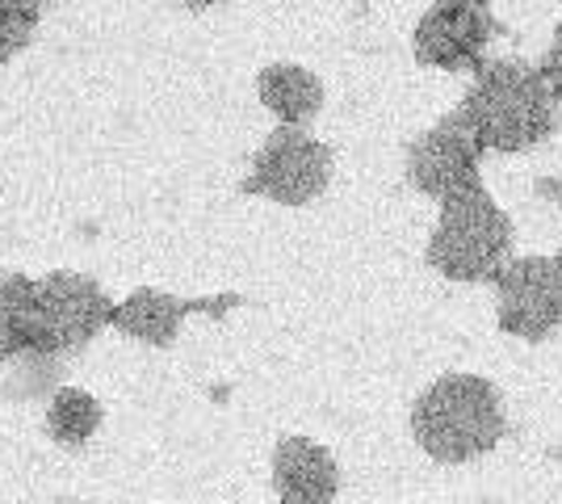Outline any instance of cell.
<instances>
[{
	"instance_id": "1",
	"label": "cell",
	"mask_w": 562,
	"mask_h": 504,
	"mask_svg": "<svg viewBox=\"0 0 562 504\" xmlns=\"http://www.w3.org/2000/svg\"><path fill=\"white\" fill-rule=\"evenodd\" d=\"M453 119L474 135L483 156H516L546 144L562 122V101L541 80L538 64L525 59H483Z\"/></svg>"
},
{
	"instance_id": "2",
	"label": "cell",
	"mask_w": 562,
	"mask_h": 504,
	"mask_svg": "<svg viewBox=\"0 0 562 504\" xmlns=\"http://www.w3.org/2000/svg\"><path fill=\"white\" fill-rule=\"evenodd\" d=\"M407 429L424 455L441 467H467L495 455L508 437V408L492 379L483 374H441L412 404Z\"/></svg>"
},
{
	"instance_id": "3",
	"label": "cell",
	"mask_w": 562,
	"mask_h": 504,
	"mask_svg": "<svg viewBox=\"0 0 562 504\" xmlns=\"http://www.w3.org/2000/svg\"><path fill=\"white\" fill-rule=\"evenodd\" d=\"M437 206H441V215L424 244L428 269L458 287L492 282L495 269L508 261L516 248V227L508 211L487 193V186H474Z\"/></svg>"
},
{
	"instance_id": "4",
	"label": "cell",
	"mask_w": 562,
	"mask_h": 504,
	"mask_svg": "<svg viewBox=\"0 0 562 504\" xmlns=\"http://www.w3.org/2000/svg\"><path fill=\"white\" fill-rule=\"evenodd\" d=\"M495 287L499 333L525 345H541L562 328V248L508 257L487 282Z\"/></svg>"
},
{
	"instance_id": "5",
	"label": "cell",
	"mask_w": 562,
	"mask_h": 504,
	"mask_svg": "<svg viewBox=\"0 0 562 504\" xmlns=\"http://www.w3.org/2000/svg\"><path fill=\"white\" fill-rule=\"evenodd\" d=\"M34 299H38V315H34V349L30 354L71 358V354L89 349L101 328H110L114 299L89 273L55 269L34 282Z\"/></svg>"
},
{
	"instance_id": "6",
	"label": "cell",
	"mask_w": 562,
	"mask_h": 504,
	"mask_svg": "<svg viewBox=\"0 0 562 504\" xmlns=\"http://www.w3.org/2000/svg\"><path fill=\"white\" fill-rule=\"evenodd\" d=\"M331 168H336L331 147L324 139H315L306 126H273L239 190L299 211V206H311L315 198L328 193Z\"/></svg>"
},
{
	"instance_id": "7",
	"label": "cell",
	"mask_w": 562,
	"mask_h": 504,
	"mask_svg": "<svg viewBox=\"0 0 562 504\" xmlns=\"http://www.w3.org/2000/svg\"><path fill=\"white\" fill-rule=\"evenodd\" d=\"M499 38V22L479 0H437L424 9L412 30L416 64L432 72H474L492 43Z\"/></svg>"
},
{
	"instance_id": "8",
	"label": "cell",
	"mask_w": 562,
	"mask_h": 504,
	"mask_svg": "<svg viewBox=\"0 0 562 504\" xmlns=\"http://www.w3.org/2000/svg\"><path fill=\"white\" fill-rule=\"evenodd\" d=\"M403 172L416 193L432 202H449L458 193L483 186V147L474 144V135L462 122L446 114L407 144Z\"/></svg>"
},
{
	"instance_id": "9",
	"label": "cell",
	"mask_w": 562,
	"mask_h": 504,
	"mask_svg": "<svg viewBox=\"0 0 562 504\" xmlns=\"http://www.w3.org/2000/svg\"><path fill=\"white\" fill-rule=\"evenodd\" d=\"M239 303H244L239 294L181 299V294H168V290L139 287L114 303L110 328H117V333L131 336V340H139V345H151V349H168L181 336V324H186L189 315H223L232 312V307H239Z\"/></svg>"
},
{
	"instance_id": "10",
	"label": "cell",
	"mask_w": 562,
	"mask_h": 504,
	"mask_svg": "<svg viewBox=\"0 0 562 504\" xmlns=\"http://www.w3.org/2000/svg\"><path fill=\"white\" fill-rule=\"evenodd\" d=\"M278 504H331L340 496V462L315 437L290 433L273 446Z\"/></svg>"
},
{
	"instance_id": "11",
	"label": "cell",
	"mask_w": 562,
	"mask_h": 504,
	"mask_svg": "<svg viewBox=\"0 0 562 504\" xmlns=\"http://www.w3.org/2000/svg\"><path fill=\"white\" fill-rule=\"evenodd\" d=\"M260 105L278 119V126H311L324 110V80L303 64H269L257 72Z\"/></svg>"
},
{
	"instance_id": "12",
	"label": "cell",
	"mask_w": 562,
	"mask_h": 504,
	"mask_svg": "<svg viewBox=\"0 0 562 504\" xmlns=\"http://www.w3.org/2000/svg\"><path fill=\"white\" fill-rule=\"evenodd\" d=\"M101 421H105V408H101V400H97L93 391L68 387V383H59L55 391H50V404H47L43 425H47L55 446H64V450L89 446V441L97 437V429H101Z\"/></svg>"
},
{
	"instance_id": "13",
	"label": "cell",
	"mask_w": 562,
	"mask_h": 504,
	"mask_svg": "<svg viewBox=\"0 0 562 504\" xmlns=\"http://www.w3.org/2000/svg\"><path fill=\"white\" fill-rule=\"evenodd\" d=\"M47 0H0V64H9L13 55H22L38 30Z\"/></svg>"
},
{
	"instance_id": "14",
	"label": "cell",
	"mask_w": 562,
	"mask_h": 504,
	"mask_svg": "<svg viewBox=\"0 0 562 504\" xmlns=\"http://www.w3.org/2000/svg\"><path fill=\"white\" fill-rule=\"evenodd\" d=\"M18 358V328H13V299H9V273L0 269V366Z\"/></svg>"
},
{
	"instance_id": "15",
	"label": "cell",
	"mask_w": 562,
	"mask_h": 504,
	"mask_svg": "<svg viewBox=\"0 0 562 504\" xmlns=\"http://www.w3.org/2000/svg\"><path fill=\"white\" fill-rule=\"evenodd\" d=\"M538 72H541V80L550 85V93H554L562 101V22H559V30L550 34V47L541 51Z\"/></svg>"
},
{
	"instance_id": "16",
	"label": "cell",
	"mask_w": 562,
	"mask_h": 504,
	"mask_svg": "<svg viewBox=\"0 0 562 504\" xmlns=\"http://www.w3.org/2000/svg\"><path fill=\"white\" fill-rule=\"evenodd\" d=\"M538 193L546 198V202H554V206L562 211V172H559V177H541Z\"/></svg>"
},
{
	"instance_id": "17",
	"label": "cell",
	"mask_w": 562,
	"mask_h": 504,
	"mask_svg": "<svg viewBox=\"0 0 562 504\" xmlns=\"http://www.w3.org/2000/svg\"><path fill=\"white\" fill-rule=\"evenodd\" d=\"M181 4H186V9H198V13H202V9H214V4H223V0H181Z\"/></svg>"
},
{
	"instance_id": "18",
	"label": "cell",
	"mask_w": 562,
	"mask_h": 504,
	"mask_svg": "<svg viewBox=\"0 0 562 504\" xmlns=\"http://www.w3.org/2000/svg\"><path fill=\"white\" fill-rule=\"evenodd\" d=\"M479 4H492V0H479Z\"/></svg>"
}]
</instances>
